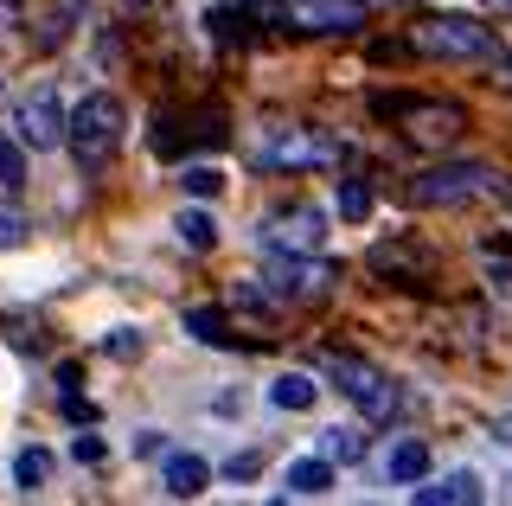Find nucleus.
I'll return each mask as SVG.
<instances>
[{
    "label": "nucleus",
    "instance_id": "aec40b11",
    "mask_svg": "<svg viewBox=\"0 0 512 506\" xmlns=\"http://www.w3.org/2000/svg\"><path fill=\"white\" fill-rule=\"evenodd\" d=\"M26 193V148L13 135H0V199H20Z\"/></svg>",
    "mask_w": 512,
    "mask_h": 506
},
{
    "label": "nucleus",
    "instance_id": "7ed1b4c3",
    "mask_svg": "<svg viewBox=\"0 0 512 506\" xmlns=\"http://www.w3.org/2000/svg\"><path fill=\"white\" fill-rule=\"evenodd\" d=\"M346 141L308 122H263L256 129V167H340Z\"/></svg>",
    "mask_w": 512,
    "mask_h": 506
},
{
    "label": "nucleus",
    "instance_id": "a878e982",
    "mask_svg": "<svg viewBox=\"0 0 512 506\" xmlns=\"http://www.w3.org/2000/svg\"><path fill=\"white\" fill-rule=\"evenodd\" d=\"M487 295L512 302V263H506V257H487Z\"/></svg>",
    "mask_w": 512,
    "mask_h": 506
},
{
    "label": "nucleus",
    "instance_id": "b1692460",
    "mask_svg": "<svg viewBox=\"0 0 512 506\" xmlns=\"http://www.w3.org/2000/svg\"><path fill=\"white\" fill-rule=\"evenodd\" d=\"M103 346H109V359H141V346H148V340H141V327H116Z\"/></svg>",
    "mask_w": 512,
    "mask_h": 506
},
{
    "label": "nucleus",
    "instance_id": "f8f14e48",
    "mask_svg": "<svg viewBox=\"0 0 512 506\" xmlns=\"http://www.w3.org/2000/svg\"><path fill=\"white\" fill-rule=\"evenodd\" d=\"M160 455H167V449H160ZM205 481H212V468H205V455H192V449H173L167 462H160V487H167L173 500H199Z\"/></svg>",
    "mask_w": 512,
    "mask_h": 506
},
{
    "label": "nucleus",
    "instance_id": "f03ea898",
    "mask_svg": "<svg viewBox=\"0 0 512 506\" xmlns=\"http://www.w3.org/2000/svg\"><path fill=\"white\" fill-rule=\"evenodd\" d=\"M237 13H256V20L288 26V33H308V39L359 33V26L372 20L365 0H237Z\"/></svg>",
    "mask_w": 512,
    "mask_h": 506
},
{
    "label": "nucleus",
    "instance_id": "9d476101",
    "mask_svg": "<svg viewBox=\"0 0 512 506\" xmlns=\"http://www.w3.org/2000/svg\"><path fill=\"white\" fill-rule=\"evenodd\" d=\"M58 141H64V103H58L52 84H39V90L20 103V148L45 154V148H58Z\"/></svg>",
    "mask_w": 512,
    "mask_h": 506
},
{
    "label": "nucleus",
    "instance_id": "7c9ffc66",
    "mask_svg": "<svg viewBox=\"0 0 512 506\" xmlns=\"http://www.w3.org/2000/svg\"><path fill=\"white\" fill-rule=\"evenodd\" d=\"M493 442H500V449H512V410H506V417H493Z\"/></svg>",
    "mask_w": 512,
    "mask_h": 506
},
{
    "label": "nucleus",
    "instance_id": "39448f33",
    "mask_svg": "<svg viewBox=\"0 0 512 506\" xmlns=\"http://www.w3.org/2000/svg\"><path fill=\"white\" fill-rule=\"evenodd\" d=\"M263 289L276 295L282 308H295V302H320V295L340 289V263L320 257V250H269Z\"/></svg>",
    "mask_w": 512,
    "mask_h": 506
},
{
    "label": "nucleus",
    "instance_id": "0eeeda50",
    "mask_svg": "<svg viewBox=\"0 0 512 506\" xmlns=\"http://www.w3.org/2000/svg\"><path fill=\"white\" fill-rule=\"evenodd\" d=\"M327 378L340 385V398L359 404V417H365V423H397V417H404V391H397L391 378L372 366V359L333 353V359H327Z\"/></svg>",
    "mask_w": 512,
    "mask_h": 506
},
{
    "label": "nucleus",
    "instance_id": "9b49d317",
    "mask_svg": "<svg viewBox=\"0 0 512 506\" xmlns=\"http://www.w3.org/2000/svg\"><path fill=\"white\" fill-rule=\"evenodd\" d=\"M372 263L378 276H391V282H423L429 270H436V257H429L423 244H372Z\"/></svg>",
    "mask_w": 512,
    "mask_h": 506
},
{
    "label": "nucleus",
    "instance_id": "72a5a7b5",
    "mask_svg": "<svg viewBox=\"0 0 512 506\" xmlns=\"http://www.w3.org/2000/svg\"><path fill=\"white\" fill-rule=\"evenodd\" d=\"M506 77H512V65H506Z\"/></svg>",
    "mask_w": 512,
    "mask_h": 506
},
{
    "label": "nucleus",
    "instance_id": "c85d7f7f",
    "mask_svg": "<svg viewBox=\"0 0 512 506\" xmlns=\"http://www.w3.org/2000/svg\"><path fill=\"white\" fill-rule=\"evenodd\" d=\"M64 417H71V423H96V410L77 398V391H64Z\"/></svg>",
    "mask_w": 512,
    "mask_h": 506
},
{
    "label": "nucleus",
    "instance_id": "dca6fc26",
    "mask_svg": "<svg viewBox=\"0 0 512 506\" xmlns=\"http://www.w3.org/2000/svg\"><path fill=\"white\" fill-rule=\"evenodd\" d=\"M314 398H320L314 372H282L276 385H269V404H276V410H288V417H295V410H314Z\"/></svg>",
    "mask_w": 512,
    "mask_h": 506
},
{
    "label": "nucleus",
    "instance_id": "6e6552de",
    "mask_svg": "<svg viewBox=\"0 0 512 506\" xmlns=\"http://www.w3.org/2000/svg\"><path fill=\"white\" fill-rule=\"evenodd\" d=\"M378 116L404 122V135L416 148H442V141H455L468 129V116H461V103H423V97H372Z\"/></svg>",
    "mask_w": 512,
    "mask_h": 506
},
{
    "label": "nucleus",
    "instance_id": "423d86ee",
    "mask_svg": "<svg viewBox=\"0 0 512 506\" xmlns=\"http://www.w3.org/2000/svg\"><path fill=\"white\" fill-rule=\"evenodd\" d=\"M410 45L423 58H500L493 26L468 20V13H423V20L410 26Z\"/></svg>",
    "mask_w": 512,
    "mask_h": 506
},
{
    "label": "nucleus",
    "instance_id": "c756f323",
    "mask_svg": "<svg viewBox=\"0 0 512 506\" xmlns=\"http://www.w3.org/2000/svg\"><path fill=\"white\" fill-rule=\"evenodd\" d=\"M160 449H167V436H160V430H141L135 436V455H160Z\"/></svg>",
    "mask_w": 512,
    "mask_h": 506
},
{
    "label": "nucleus",
    "instance_id": "cd10ccee",
    "mask_svg": "<svg viewBox=\"0 0 512 506\" xmlns=\"http://www.w3.org/2000/svg\"><path fill=\"white\" fill-rule=\"evenodd\" d=\"M256 468H263V455H256V449H244V455H231V462H224V474H231V481H250Z\"/></svg>",
    "mask_w": 512,
    "mask_h": 506
},
{
    "label": "nucleus",
    "instance_id": "f257e3e1",
    "mask_svg": "<svg viewBox=\"0 0 512 506\" xmlns=\"http://www.w3.org/2000/svg\"><path fill=\"white\" fill-rule=\"evenodd\" d=\"M122 135H128V109L122 97H109V90H90L84 103L64 116V141H71V161L96 173V167H109L116 161V148H122Z\"/></svg>",
    "mask_w": 512,
    "mask_h": 506
},
{
    "label": "nucleus",
    "instance_id": "5701e85b",
    "mask_svg": "<svg viewBox=\"0 0 512 506\" xmlns=\"http://www.w3.org/2000/svg\"><path fill=\"white\" fill-rule=\"evenodd\" d=\"M180 186H186L192 199H218V193H224V173L199 161V167H186V173H180Z\"/></svg>",
    "mask_w": 512,
    "mask_h": 506
},
{
    "label": "nucleus",
    "instance_id": "412c9836",
    "mask_svg": "<svg viewBox=\"0 0 512 506\" xmlns=\"http://www.w3.org/2000/svg\"><path fill=\"white\" fill-rule=\"evenodd\" d=\"M13 481H20V494H39V487L52 481V455H45V449H20V455H13Z\"/></svg>",
    "mask_w": 512,
    "mask_h": 506
},
{
    "label": "nucleus",
    "instance_id": "473e14b6",
    "mask_svg": "<svg viewBox=\"0 0 512 506\" xmlns=\"http://www.w3.org/2000/svg\"><path fill=\"white\" fill-rule=\"evenodd\" d=\"M487 7H506V13H512V0H487Z\"/></svg>",
    "mask_w": 512,
    "mask_h": 506
},
{
    "label": "nucleus",
    "instance_id": "ddd939ff",
    "mask_svg": "<svg viewBox=\"0 0 512 506\" xmlns=\"http://www.w3.org/2000/svg\"><path fill=\"white\" fill-rule=\"evenodd\" d=\"M423 481H429V474H423ZM410 500H416V506H436V500L474 506V500H487V487H480V474L455 468V474H442V481H429V487H416V481H410Z\"/></svg>",
    "mask_w": 512,
    "mask_h": 506
},
{
    "label": "nucleus",
    "instance_id": "20e7f679",
    "mask_svg": "<svg viewBox=\"0 0 512 506\" xmlns=\"http://www.w3.org/2000/svg\"><path fill=\"white\" fill-rule=\"evenodd\" d=\"M493 193H500V173L487 161H442L410 180V205H429V212H461V205L493 199Z\"/></svg>",
    "mask_w": 512,
    "mask_h": 506
},
{
    "label": "nucleus",
    "instance_id": "a211bd4d",
    "mask_svg": "<svg viewBox=\"0 0 512 506\" xmlns=\"http://www.w3.org/2000/svg\"><path fill=\"white\" fill-rule=\"evenodd\" d=\"M384 474H391V481H397V487H410V481H423V474H429V449H423V442H397V449H391V455H384Z\"/></svg>",
    "mask_w": 512,
    "mask_h": 506
},
{
    "label": "nucleus",
    "instance_id": "6ab92c4d",
    "mask_svg": "<svg viewBox=\"0 0 512 506\" xmlns=\"http://www.w3.org/2000/svg\"><path fill=\"white\" fill-rule=\"evenodd\" d=\"M173 237H180L186 250H212V244H218V225H212V212H199V205H180V218H173Z\"/></svg>",
    "mask_w": 512,
    "mask_h": 506
},
{
    "label": "nucleus",
    "instance_id": "2eb2a0df",
    "mask_svg": "<svg viewBox=\"0 0 512 506\" xmlns=\"http://www.w3.org/2000/svg\"><path fill=\"white\" fill-rule=\"evenodd\" d=\"M282 487H288V494H301V500H320V494L333 487V462H327V455H308V462H288Z\"/></svg>",
    "mask_w": 512,
    "mask_h": 506
},
{
    "label": "nucleus",
    "instance_id": "bb28decb",
    "mask_svg": "<svg viewBox=\"0 0 512 506\" xmlns=\"http://www.w3.org/2000/svg\"><path fill=\"white\" fill-rule=\"evenodd\" d=\"M71 462L77 468H96V462H103V442H96V436H71Z\"/></svg>",
    "mask_w": 512,
    "mask_h": 506
},
{
    "label": "nucleus",
    "instance_id": "2f4dec72",
    "mask_svg": "<svg viewBox=\"0 0 512 506\" xmlns=\"http://www.w3.org/2000/svg\"><path fill=\"white\" fill-rule=\"evenodd\" d=\"M20 20V0H0V26H13Z\"/></svg>",
    "mask_w": 512,
    "mask_h": 506
},
{
    "label": "nucleus",
    "instance_id": "f3484780",
    "mask_svg": "<svg viewBox=\"0 0 512 506\" xmlns=\"http://www.w3.org/2000/svg\"><path fill=\"white\" fill-rule=\"evenodd\" d=\"M180 327L192 340H205V346H231L237 334H231V321H224V308H186L180 314Z\"/></svg>",
    "mask_w": 512,
    "mask_h": 506
},
{
    "label": "nucleus",
    "instance_id": "1a4fd4ad",
    "mask_svg": "<svg viewBox=\"0 0 512 506\" xmlns=\"http://www.w3.org/2000/svg\"><path fill=\"white\" fill-rule=\"evenodd\" d=\"M256 237H263L269 250H320L327 244V212H320V205H282V212L263 218Z\"/></svg>",
    "mask_w": 512,
    "mask_h": 506
},
{
    "label": "nucleus",
    "instance_id": "393cba45",
    "mask_svg": "<svg viewBox=\"0 0 512 506\" xmlns=\"http://www.w3.org/2000/svg\"><path fill=\"white\" fill-rule=\"evenodd\" d=\"M26 231H32L26 218L13 212V205H0V250H20V244H26Z\"/></svg>",
    "mask_w": 512,
    "mask_h": 506
},
{
    "label": "nucleus",
    "instance_id": "4be33fe9",
    "mask_svg": "<svg viewBox=\"0 0 512 506\" xmlns=\"http://www.w3.org/2000/svg\"><path fill=\"white\" fill-rule=\"evenodd\" d=\"M333 205H340V218H346V225H365V218H372V186H365V180H340Z\"/></svg>",
    "mask_w": 512,
    "mask_h": 506
},
{
    "label": "nucleus",
    "instance_id": "4468645a",
    "mask_svg": "<svg viewBox=\"0 0 512 506\" xmlns=\"http://www.w3.org/2000/svg\"><path fill=\"white\" fill-rule=\"evenodd\" d=\"M365 449H372L365 423H333V430H320V455H327L333 468H352V462H365Z\"/></svg>",
    "mask_w": 512,
    "mask_h": 506
}]
</instances>
